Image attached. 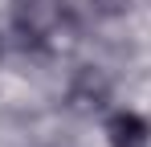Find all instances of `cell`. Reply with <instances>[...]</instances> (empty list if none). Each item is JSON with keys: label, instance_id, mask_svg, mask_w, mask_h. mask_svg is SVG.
I'll use <instances>...</instances> for the list:
<instances>
[{"label": "cell", "instance_id": "6da1fadb", "mask_svg": "<svg viewBox=\"0 0 151 147\" xmlns=\"http://www.w3.org/2000/svg\"><path fill=\"white\" fill-rule=\"evenodd\" d=\"M61 24V0H17L12 4V29L25 49H45Z\"/></svg>", "mask_w": 151, "mask_h": 147}, {"label": "cell", "instance_id": "7a4b0ae2", "mask_svg": "<svg viewBox=\"0 0 151 147\" xmlns=\"http://www.w3.org/2000/svg\"><path fill=\"white\" fill-rule=\"evenodd\" d=\"M106 135H110V147H147L151 127H147L143 115L119 110V115H110V122H106Z\"/></svg>", "mask_w": 151, "mask_h": 147}]
</instances>
